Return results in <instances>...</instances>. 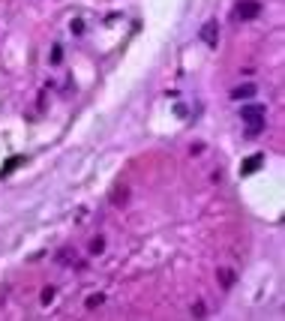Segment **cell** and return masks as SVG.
Returning a JSON list of instances; mask_svg holds the SVG:
<instances>
[{
  "label": "cell",
  "mask_w": 285,
  "mask_h": 321,
  "mask_svg": "<svg viewBox=\"0 0 285 321\" xmlns=\"http://www.w3.org/2000/svg\"><path fill=\"white\" fill-rule=\"evenodd\" d=\"M240 117H243V123H249V132H246V135H258V132L264 129V105H261V102L243 105Z\"/></svg>",
  "instance_id": "cell-1"
},
{
  "label": "cell",
  "mask_w": 285,
  "mask_h": 321,
  "mask_svg": "<svg viewBox=\"0 0 285 321\" xmlns=\"http://www.w3.org/2000/svg\"><path fill=\"white\" fill-rule=\"evenodd\" d=\"M258 12H261V3H258V0H243V3L237 6V18L252 21V18H258Z\"/></svg>",
  "instance_id": "cell-2"
},
{
  "label": "cell",
  "mask_w": 285,
  "mask_h": 321,
  "mask_svg": "<svg viewBox=\"0 0 285 321\" xmlns=\"http://www.w3.org/2000/svg\"><path fill=\"white\" fill-rule=\"evenodd\" d=\"M201 39L213 48V45L219 42V24H216V21H207V24L201 27Z\"/></svg>",
  "instance_id": "cell-3"
},
{
  "label": "cell",
  "mask_w": 285,
  "mask_h": 321,
  "mask_svg": "<svg viewBox=\"0 0 285 321\" xmlns=\"http://www.w3.org/2000/svg\"><path fill=\"white\" fill-rule=\"evenodd\" d=\"M261 162H264V153H255V156L243 159V162H240V174H255L261 168Z\"/></svg>",
  "instance_id": "cell-4"
},
{
  "label": "cell",
  "mask_w": 285,
  "mask_h": 321,
  "mask_svg": "<svg viewBox=\"0 0 285 321\" xmlns=\"http://www.w3.org/2000/svg\"><path fill=\"white\" fill-rule=\"evenodd\" d=\"M252 96H255V84H240V87H234V90H231V99H237V102L252 99Z\"/></svg>",
  "instance_id": "cell-5"
},
{
  "label": "cell",
  "mask_w": 285,
  "mask_h": 321,
  "mask_svg": "<svg viewBox=\"0 0 285 321\" xmlns=\"http://www.w3.org/2000/svg\"><path fill=\"white\" fill-rule=\"evenodd\" d=\"M219 282H222L225 288H228V285L234 282V273H231V270H225V267H222V270H219Z\"/></svg>",
  "instance_id": "cell-6"
},
{
  "label": "cell",
  "mask_w": 285,
  "mask_h": 321,
  "mask_svg": "<svg viewBox=\"0 0 285 321\" xmlns=\"http://www.w3.org/2000/svg\"><path fill=\"white\" fill-rule=\"evenodd\" d=\"M102 249H105V240L102 237H93L90 240V252H102Z\"/></svg>",
  "instance_id": "cell-7"
},
{
  "label": "cell",
  "mask_w": 285,
  "mask_h": 321,
  "mask_svg": "<svg viewBox=\"0 0 285 321\" xmlns=\"http://www.w3.org/2000/svg\"><path fill=\"white\" fill-rule=\"evenodd\" d=\"M51 300H54V288H42V303H45V306H48V303Z\"/></svg>",
  "instance_id": "cell-8"
},
{
  "label": "cell",
  "mask_w": 285,
  "mask_h": 321,
  "mask_svg": "<svg viewBox=\"0 0 285 321\" xmlns=\"http://www.w3.org/2000/svg\"><path fill=\"white\" fill-rule=\"evenodd\" d=\"M60 60H63V48L57 45L54 51H51V63H60Z\"/></svg>",
  "instance_id": "cell-9"
},
{
  "label": "cell",
  "mask_w": 285,
  "mask_h": 321,
  "mask_svg": "<svg viewBox=\"0 0 285 321\" xmlns=\"http://www.w3.org/2000/svg\"><path fill=\"white\" fill-rule=\"evenodd\" d=\"M99 303H102V294H93L90 300H87V306H90V309H93V306H99Z\"/></svg>",
  "instance_id": "cell-10"
}]
</instances>
